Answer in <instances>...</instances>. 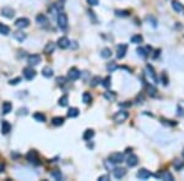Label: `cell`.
Segmentation results:
<instances>
[{"label":"cell","mask_w":184,"mask_h":181,"mask_svg":"<svg viewBox=\"0 0 184 181\" xmlns=\"http://www.w3.org/2000/svg\"><path fill=\"white\" fill-rule=\"evenodd\" d=\"M57 21H58V26H59V28L60 30H63V31H65V30H68V27H69V20H68V15L65 14V12H59V15H58V19H57Z\"/></svg>","instance_id":"1"},{"label":"cell","mask_w":184,"mask_h":181,"mask_svg":"<svg viewBox=\"0 0 184 181\" xmlns=\"http://www.w3.org/2000/svg\"><path fill=\"white\" fill-rule=\"evenodd\" d=\"M128 118H129V113L127 110H120V112H117L112 119H113V121H115L117 124H123Z\"/></svg>","instance_id":"2"},{"label":"cell","mask_w":184,"mask_h":181,"mask_svg":"<svg viewBox=\"0 0 184 181\" xmlns=\"http://www.w3.org/2000/svg\"><path fill=\"white\" fill-rule=\"evenodd\" d=\"M108 160L112 164H120L124 162V154L123 153H112L108 157Z\"/></svg>","instance_id":"3"},{"label":"cell","mask_w":184,"mask_h":181,"mask_svg":"<svg viewBox=\"0 0 184 181\" xmlns=\"http://www.w3.org/2000/svg\"><path fill=\"white\" fill-rule=\"evenodd\" d=\"M36 21H37V23L41 26V27H43V28H47L49 26V20H48V17H47L45 15L43 14H39L37 15V17H36Z\"/></svg>","instance_id":"4"},{"label":"cell","mask_w":184,"mask_h":181,"mask_svg":"<svg viewBox=\"0 0 184 181\" xmlns=\"http://www.w3.org/2000/svg\"><path fill=\"white\" fill-rule=\"evenodd\" d=\"M23 77H25L27 81H32L36 77V71L32 69V66L23 69Z\"/></svg>","instance_id":"5"},{"label":"cell","mask_w":184,"mask_h":181,"mask_svg":"<svg viewBox=\"0 0 184 181\" xmlns=\"http://www.w3.org/2000/svg\"><path fill=\"white\" fill-rule=\"evenodd\" d=\"M80 76H81V72H80L76 67H71L69 71H68V78H69L70 81H76V80H79Z\"/></svg>","instance_id":"6"},{"label":"cell","mask_w":184,"mask_h":181,"mask_svg":"<svg viewBox=\"0 0 184 181\" xmlns=\"http://www.w3.org/2000/svg\"><path fill=\"white\" fill-rule=\"evenodd\" d=\"M15 26L20 30H23V28H27L29 26V20L26 19V17H20L15 21Z\"/></svg>","instance_id":"7"},{"label":"cell","mask_w":184,"mask_h":181,"mask_svg":"<svg viewBox=\"0 0 184 181\" xmlns=\"http://www.w3.org/2000/svg\"><path fill=\"white\" fill-rule=\"evenodd\" d=\"M146 74L147 76L150 77V80L152 81L153 83H158V78H157V75L155 72V70H153V67L151 65H146Z\"/></svg>","instance_id":"8"},{"label":"cell","mask_w":184,"mask_h":181,"mask_svg":"<svg viewBox=\"0 0 184 181\" xmlns=\"http://www.w3.org/2000/svg\"><path fill=\"white\" fill-rule=\"evenodd\" d=\"M127 50H128V45L127 44H120L117 46V58L118 59H123L127 54Z\"/></svg>","instance_id":"9"},{"label":"cell","mask_w":184,"mask_h":181,"mask_svg":"<svg viewBox=\"0 0 184 181\" xmlns=\"http://www.w3.org/2000/svg\"><path fill=\"white\" fill-rule=\"evenodd\" d=\"M1 15L4 17H6V19H13V17L15 16V10L13 8H10V6H4L1 9Z\"/></svg>","instance_id":"10"},{"label":"cell","mask_w":184,"mask_h":181,"mask_svg":"<svg viewBox=\"0 0 184 181\" xmlns=\"http://www.w3.org/2000/svg\"><path fill=\"white\" fill-rule=\"evenodd\" d=\"M57 44H58V46L60 49H66V48H69V46H70V39L68 37H60V38L58 39Z\"/></svg>","instance_id":"11"},{"label":"cell","mask_w":184,"mask_h":181,"mask_svg":"<svg viewBox=\"0 0 184 181\" xmlns=\"http://www.w3.org/2000/svg\"><path fill=\"white\" fill-rule=\"evenodd\" d=\"M27 61L31 66H36L38 65V64L41 62V56L38 54H32V55H28L27 58Z\"/></svg>","instance_id":"12"},{"label":"cell","mask_w":184,"mask_h":181,"mask_svg":"<svg viewBox=\"0 0 184 181\" xmlns=\"http://www.w3.org/2000/svg\"><path fill=\"white\" fill-rule=\"evenodd\" d=\"M151 175H152V174H151L149 170H147V169L141 168L140 170L138 171V174H136V176H138L139 179H141V180H146V179H149Z\"/></svg>","instance_id":"13"},{"label":"cell","mask_w":184,"mask_h":181,"mask_svg":"<svg viewBox=\"0 0 184 181\" xmlns=\"http://www.w3.org/2000/svg\"><path fill=\"white\" fill-rule=\"evenodd\" d=\"M127 175V170L124 168H115L114 170H113V176L115 178V179H123L124 176Z\"/></svg>","instance_id":"14"},{"label":"cell","mask_w":184,"mask_h":181,"mask_svg":"<svg viewBox=\"0 0 184 181\" xmlns=\"http://www.w3.org/2000/svg\"><path fill=\"white\" fill-rule=\"evenodd\" d=\"M26 159L29 163H33V164H38V155L36 153V150H31L28 152L27 155H26Z\"/></svg>","instance_id":"15"},{"label":"cell","mask_w":184,"mask_h":181,"mask_svg":"<svg viewBox=\"0 0 184 181\" xmlns=\"http://www.w3.org/2000/svg\"><path fill=\"white\" fill-rule=\"evenodd\" d=\"M172 8H173V10L176 11V12L184 14V5L181 4L179 1H177V0H173V1H172Z\"/></svg>","instance_id":"16"},{"label":"cell","mask_w":184,"mask_h":181,"mask_svg":"<svg viewBox=\"0 0 184 181\" xmlns=\"http://www.w3.org/2000/svg\"><path fill=\"white\" fill-rule=\"evenodd\" d=\"M138 163H139V158H138V157H136L135 154H130V155L128 157V159H127L128 166L133 168V166H135V165H138Z\"/></svg>","instance_id":"17"},{"label":"cell","mask_w":184,"mask_h":181,"mask_svg":"<svg viewBox=\"0 0 184 181\" xmlns=\"http://www.w3.org/2000/svg\"><path fill=\"white\" fill-rule=\"evenodd\" d=\"M155 176L157 179H162V180H169V181H173V176H172V174L169 171H162V173H158L156 174Z\"/></svg>","instance_id":"18"},{"label":"cell","mask_w":184,"mask_h":181,"mask_svg":"<svg viewBox=\"0 0 184 181\" xmlns=\"http://www.w3.org/2000/svg\"><path fill=\"white\" fill-rule=\"evenodd\" d=\"M26 33L25 32H22V30L21 31H16V32H14V38L17 40V42H20V43H22V42H25V39H26Z\"/></svg>","instance_id":"19"},{"label":"cell","mask_w":184,"mask_h":181,"mask_svg":"<svg viewBox=\"0 0 184 181\" xmlns=\"http://www.w3.org/2000/svg\"><path fill=\"white\" fill-rule=\"evenodd\" d=\"M54 49H55V43H53V42H48V43L45 44V46H44L43 53H44V54H47V55H49V54H52L53 51H54Z\"/></svg>","instance_id":"20"},{"label":"cell","mask_w":184,"mask_h":181,"mask_svg":"<svg viewBox=\"0 0 184 181\" xmlns=\"http://www.w3.org/2000/svg\"><path fill=\"white\" fill-rule=\"evenodd\" d=\"M10 131H11L10 122L6 121V120H3V122H1V133H3V135H8Z\"/></svg>","instance_id":"21"},{"label":"cell","mask_w":184,"mask_h":181,"mask_svg":"<svg viewBox=\"0 0 184 181\" xmlns=\"http://www.w3.org/2000/svg\"><path fill=\"white\" fill-rule=\"evenodd\" d=\"M93 136H94V131L92 128H87V130L84 132V135H82V139H84V141H90Z\"/></svg>","instance_id":"22"},{"label":"cell","mask_w":184,"mask_h":181,"mask_svg":"<svg viewBox=\"0 0 184 181\" xmlns=\"http://www.w3.org/2000/svg\"><path fill=\"white\" fill-rule=\"evenodd\" d=\"M146 91H147V94L150 97H157V89L155 86L152 85H147L146 86Z\"/></svg>","instance_id":"23"},{"label":"cell","mask_w":184,"mask_h":181,"mask_svg":"<svg viewBox=\"0 0 184 181\" xmlns=\"http://www.w3.org/2000/svg\"><path fill=\"white\" fill-rule=\"evenodd\" d=\"M1 110H3V114H9L11 110H13V104H11L10 102H4L3 103V108H1Z\"/></svg>","instance_id":"24"},{"label":"cell","mask_w":184,"mask_h":181,"mask_svg":"<svg viewBox=\"0 0 184 181\" xmlns=\"http://www.w3.org/2000/svg\"><path fill=\"white\" fill-rule=\"evenodd\" d=\"M147 49H149V46H147V48L145 49V48H142V46H139L138 49H136V53H138V55L139 56H141V58H147L149 56V53H147Z\"/></svg>","instance_id":"25"},{"label":"cell","mask_w":184,"mask_h":181,"mask_svg":"<svg viewBox=\"0 0 184 181\" xmlns=\"http://www.w3.org/2000/svg\"><path fill=\"white\" fill-rule=\"evenodd\" d=\"M53 74H54V71H53V69L50 66H45L42 69V75L44 77H52Z\"/></svg>","instance_id":"26"},{"label":"cell","mask_w":184,"mask_h":181,"mask_svg":"<svg viewBox=\"0 0 184 181\" xmlns=\"http://www.w3.org/2000/svg\"><path fill=\"white\" fill-rule=\"evenodd\" d=\"M58 104L60 107H68V104H69V97L66 96V94H64V96H62L60 98H59V102H58Z\"/></svg>","instance_id":"27"},{"label":"cell","mask_w":184,"mask_h":181,"mask_svg":"<svg viewBox=\"0 0 184 181\" xmlns=\"http://www.w3.org/2000/svg\"><path fill=\"white\" fill-rule=\"evenodd\" d=\"M79 114H80V112H79L78 108H70L68 110V116H69V118H78Z\"/></svg>","instance_id":"28"},{"label":"cell","mask_w":184,"mask_h":181,"mask_svg":"<svg viewBox=\"0 0 184 181\" xmlns=\"http://www.w3.org/2000/svg\"><path fill=\"white\" fill-rule=\"evenodd\" d=\"M50 175H52L53 179H55V180H58V181L63 179V174H62V171L59 170V169H54V170L50 173Z\"/></svg>","instance_id":"29"},{"label":"cell","mask_w":184,"mask_h":181,"mask_svg":"<svg viewBox=\"0 0 184 181\" xmlns=\"http://www.w3.org/2000/svg\"><path fill=\"white\" fill-rule=\"evenodd\" d=\"M82 102H84L85 104H91V102H92V96H91V93L84 92V94H82Z\"/></svg>","instance_id":"30"},{"label":"cell","mask_w":184,"mask_h":181,"mask_svg":"<svg viewBox=\"0 0 184 181\" xmlns=\"http://www.w3.org/2000/svg\"><path fill=\"white\" fill-rule=\"evenodd\" d=\"M101 56H102L103 59H108V58L112 56V50L109 48H103L101 50Z\"/></svg>","instance_id":"31"},{"label":"cell","mask_w":184,"mask_h":181,"mask_svg":"<svg viewBox=\"0 0 184 181\" xmlns=\"http://www.w3.org/2000/svg\"><path fill=\"white\" fill-rule=\"evenodd\" d=\"M104 98H106L108 102H113L114 99L117 98V94H115L114 92H111V91H108V92H104Z\"/></svg>","instance_id":"32"},{"label":"cell","mask_w":184,"mask_h":181,"mask_svg":"<svg viewBox=\"0 0 184 181\" xmlns=\"http://www.w3.org/2000/svg\"><path fill=\"white\" fill-rule=\"evenodd\" d=\"M52 124L54 126H62L64 124V118H62V116H55V118H53Z\"/></svg>","instance_id":"33"},{"label":"cell","mask_w":184,"mask_h":181,"mask_svg":"<svg viewBox=\"0 0 184 181\" xmlns=\"http://www.w3.org/2000/svg\"><path fill=\"white\" fill-rule=\"evenodd\" d=\"M10 33V27H8L6 25H4V23H0V34H3V36H8Z\"/></svg>","instance_id":"34"},{"label":"cell","mask_w":184,"mask_h":181,"mask_svg":"<svg viewBox=\"0 0 184 181\" xmlns=\"http://www.w3.org/2000/svg\"><path fill=\"white\" fill-rule=\"evenodd\" d=\"M130 40H132V43H134V44H140V43H142L144 38H142V36H140V34H135V36L132 37Z\"/></svg>","instance_id":"35"},{"label":"cell","mask_w":184,"mask_h":181,"mask_svg":"<svg viewBox=\"0 0 184 181\" xmlns=\"http://www.w3.org/2000/svg\"><path fill=\"white\" fill-rule=\"evenodd\" d=\"M101 82H102V78H101L99 76H94V77H92L90 85H91V87H96V86H98Z\"/></svg>","instance_id":"36"},{"label":"cell","mask_w":184,"mask_h":181,"mask_svg":"<svg viewBox=\"0 0 184 181\" xmlns=\"http://www.w3.org/2000/svg\"><path fill=\"white\" fill-rule=\"evenodd\" d=\"M33 118H34L36 121H38V122H45V116L42 113H36L33 115Z\"/></svg>","instance_id":"37"},{"label":"cell","mask_w":184,"mask_h":181,"mask_svg":"<svg viewBox=\"0 0 184 181\" xmlns=\"http://www.w3.org/2000/svg\"><path fill=\"white\" fill-rule=\"evenodd\" d=\"M129 11L128 10H115V15L118 17H128L129 16Z\"/></svg>","instance_id":"38"},{"label":"cell","mask_w":184,"mask_h":181,"mask_svg":"<svg viewBox=\"0 0 184 181\" xmlns=\"http://www.w3.org/2000/svg\"><path fill=\"white\" fill-rule=\"evenodd\" d=\"M118 67H119V66H118L117 64H115V62H113V61H112V62H109L108 65H107V70H108L109 72H113V71H115V70H117Z\"/></svg>","instance_id":"39"},{"label":"cell","mask_w":184,"mask_h":181,"mask_svg":"<svg viewBox=\"0 0 184 181\" xmlns=\"http://www.w3.org/2000/svg\"><path fill=\"white\" fill-rule=\"evenodd\" d=\"M111 76H107V77L104 78V80H102V82H101V83H102V86L103 87H106V88H108V87L111 86Z\"/></svg>","instance_id":"40"},{"label":"cell","mask_w":184,"mask_h":181,"mask_svg":"<svg viewBox=\"0 0 184 181\" xmlns=\"http://www.w3.org/2000/svg\"><path fill=\"white\" fill-rule=\"evenodd\" d=\"M63 8H64V0H59L58 3L54 4V9H57L58 11H62Z\"/></svg>","instance_id":"41"},{"label":"cell","mask_w":184,"mask_h":181,"mask_svg":"<svg viewBox=\"0 0 184 181\" xmlns=\"http://www.w3.org/2000/svg\"><path fill=\"white\" fill-rule=\"evenodd\" d=\"M20 81H21V77L13 78V80H10V81H9V85H11V86H16L17 83H20Z\"/></svg>","instance_id":"42"},{"label":"cell","mask_w":184,"mask_h":181,"mask_svg":"<svg viewBox=\"0 0 184 181\" xmlns=\"http://www.w3.org/2000/svg\"><path fill=\"white\" fill-rule=\"evenodd\" d=\"M147 21H151V25H152L153 27H157V20L155 19V17L149 16V17H147Z\"/></svg>","instance_id":"43"},{"label":"cell","mask_w":184,"mask_h":181,"mask_svg":"<svg viewBox=\"0 0 184 181\" xmlns=\"http://www.w3.org/2000/svg\"><path fill=\"white\" fill-rule=\"evenodd\" d=\"M28 114V109L27 108H21V109H19V113H17V115H27Z\"/></svg>","instance_id":"44"},{"label":"cell","mask_w":184,"mask_h":181,"mask_svg":"<svg viewBox=\"0 0 184 181\" xmlns=\"http://www.w3.org/2000/svg\"><path fill=\"white\" fill-rule=\"evenodd\" d=\"M182 166H183V162L179 160V159H176V160H174V168H176V169H181Z\"/></svg>","instance_id":"45"},{"label":"cell","mask_w":184,"mask_h":181,"mask_svg":"<svg viewBox=\"0 0 184 181\" xmlns=\"http://www.w3.org/2000/svg\"><path fill=\"white\" fill-rule=\"evenodd\" d=\"M65 81H66V78L63 77V76H59V77H57V83L58 85H64Z\"/></svg>","instance_id":"46"},{"label":"cell","mask_w":184,"mask_h":181,"mask_svg":"<svg viewBox=\"0 0 184 181\" xmlns=\"http://www.w3.org/2000/svg\"><path fill=\"white\" fill-rule=\"evenodd\" d=\"M119 107H122V108H129V107H132V102H127V103H119Z\"/></svg>","instance_id":"47"},{"label":"cell","mask_w":184,"mask_h":181,"mask_svg":"<svg viewBox=\"0 0 184 181\" xmlns=\"http://www.w3.org/2000/svg\"><path fill=\"white\" fill-rule=\"evenodd\" d=\"M98 1L99 0H87V3L91 5V6H96V5H98Z\"/></svg>","instance_id":"48"},{"label":"cell","mask_w":184,"mask_h":181,"mask_svg":"<svg viewBox=\"0 0 184 181\" xmlns=\"http://www.w3.org/2000/svg\"><path fill=\"white\" fill-rule=\"evenodd\" d=\"M108 179H109L108 175H101V176L98 178V180H99V181H107Z\"/></svg>","instance_id":"49"},{"label":"cell","mask_w":184,"mask_h":181,"mask_svg":"<svg viewBox=\"0 0 184 181\" xmlns=\"http://www.w3.org/2000/svg\"><path fill=\"white\" fill-rule=\"evenodd\" d=\"M136 104H142V102H144V97L142 96H138V98H136Z\"/></svg>","instance_id":"50"},{"label":"cell","mask_w":184,"mask_h":181,"mask_svg":"<svg viewBox=\"0 0 184 181\" xmlns=\"http://www.w3.org/2000/svg\"><path fill=\"white\" fill-rule=\"evenodd\" d=\"M162 81H163V85H164V86L167 85L168 81H167V77H166V74H163V75H162Z\"/></svg>","instance_id":"51"},{"label":"cell","mask_w":184,"mask_h":181,"mask_svg":"<svg viewBox=\"0 0 184 181\" xmlns=\"http://www.w3.org/2000/svg\"><path fill=\"white\" fill-rule=\"evenodd\" d=\"M184 115V113H183V109L181 108V107H178V115Z\"/></svg>","instance_id":"52"},{"label":"cell","mask_w":184,"mask_h":181,"mask_svg":"<svg viewBox=\"0 0 184 181\" xmlns=\"http://www.w3.org/2000/svg\"><path fill=\"white\" fill-rule=\"evenodd\" d=\"M71 43H73V48H74V49L78 48V43H76V42H71Z\"/></svg>","instance_id":"53"},{"label":"cell","mask_w":184,"mask_h":181,"mask_svg":"<svg viewBox=\"0 0 184 181\" xmlns=\"http://www.w3.org/2000/svg\"><path fill=\"white\" fill-rule=\"evenodd\" d=\"M4 168H5L4 164H0V173H3V171H4Z\"/></svg>","instance_id":"54"}]
</instances>
